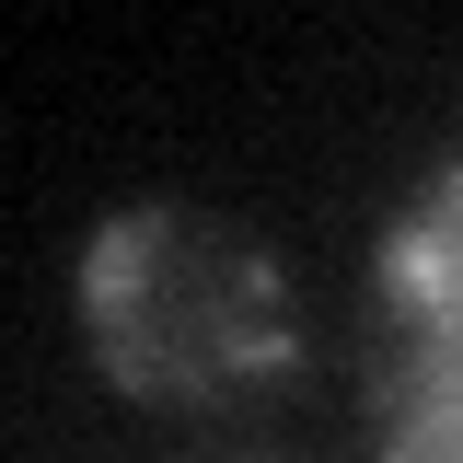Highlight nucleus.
I'll return each mask as SVG.
<instances>
[{
  "label": "nucleus",
  "instance_id": "obj_1",
  "mask_svg": "<svg viewBox=\"0 0 463 463\" xmlns=\"http://www.w3.org/2000/svg\"><path fill=\"white\" fill-rule=\"evenodd\" d=\"M81 336L139 405H232L301 359L289 279L209 209H116L81 255Z\"/></svg>",
  "mask_w": 463,
  "mask_h": 463
},
{
  "label": "nucleus",
  "instance_id": "obj_2",
  "mask_svg": "<svg viewBox=\"0 0 463 463\" xmlns=\"http://www.w3.org/2000/svg\"><path fill=\"white\" fill-rule=\"evenodd\" d=\"M383 313H394V359L383 383H463V163L417 185V209L383 243Z\"/></svg>",
  "mask_w": 463,
  "mask_h": 463
},
{
  "label": "nucleus",
  "instance_id": "obj_3",
  "mask_svg": "<svg viewBox=\"0 0 463 463\" xmlns=\"http://www.w3.org/2000/svg\"><path fill=\"white\" fill-rule=\"evenodd\" d=\"M383 463H463V383H383Z\"/></svg>",
  "mask_w": 463,
  "mask_h": 463
}]
</instances>
